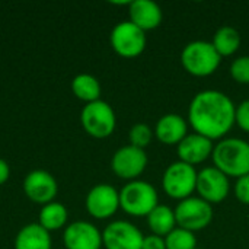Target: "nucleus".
<instances>
[{
    "instance_id": "0eeeda50",
    "label": "nucleus",
    "mask_w": 249,
    "mask_h": 249,
    "mask_svg": "<svg viewBox=\"0 0 249 249\" xmlns=\"http://www.w3.org/2000/svg\"><path fill=\"white\" fill-rule=\"evenodd\" d=\"M174 212L178 228L193 233L206 229L214 217L213 206L200 197H188L179 201Z\"/></svg>"
},
{
    "instance_id": "5701e85b",
    "label": "nucleus",
    "mask_w": 249,
    "mask_h": 249,
    "mask_svg": "<svg viewBox=\"0 0 249 249\" xmlns=\"http://www.w3.org/2000/svg\"><path fill=\"white\" fill-rule=\"evenodd\" d=\"M166 249H197L196 233L182 228H175L168 236H165Z\"/></svg>"
},
{
    "instance_id": "412c9836",
    "label": "nucleus",
    "mask_w": 249,
    "mask_h": 249,
    "mask_svg": "<svg viewBox=\"0 0 249 249\" xmlns=\"http://www.w3.org/2000/svg\"><path fill=\"white\" fill-rule=\"evenodd\" d=\"M69 212L64 204L58 201H51L41 207L38 214V223L48 232L58 231L67 225Z\"/></svg>"
},
{
    "instance_id": "a211bd4d",
    "label": "nucleus",
    "mask_w": 249,
    "mask_h": 249,
    "mask_svg": "<svg viewBox=\"0 0 249 249\" xmlns=\"http://www.w3.org/2000/svg\"><path fill=\"white\" fill-rule=\"evenodd\" d=\"M51 245L53 241L50 232L39 223L23 226L15 238V249H51Z\"/></svg>"
},
{
    "instance_id": "c85d7f7f",
    "label": "nucleus",
    "mask_w": 249,
    "mask_h": 249,
    "mask_svg": "<svg viewBox=\"0 0 249 249\" xmlns=\"http://www.w3.org/2000/svg\"><path fill=\"white\" fill-rule=\"evenodd\" d=\"M9 177H10V166L4 159L0 158V185L7 182Z\"/></svg>"
},
{
    "instance_id": "aec40b11",
    "label": "nucleus",
    "mask_w": 249,
    "mask_h": 249,
    "mask_svg": "<svg viewBox=\"0 0 249 249\" xmlns=\"http://www.w3.org/2000/svg\"><path fill=\"white\" fill-rule=\"evenodd\" d=\"M71 92L77 99L83 101L85 104H90L101 99L102 89L99 80L95 76L89 73H80L71 80Z\"/></svg>"
},
{
    "instance_id": "7ed1b4c3",
    "label": "nucleus",
    "mask_w": 249,
    "mask_h": 249,
    "mask_svg": "<svg viewBox=\"0 0 249 249\" xmlns=\"http://www.w3.org/2000/svg\"><path fill=\"white\" fill-rule=\"evenodd\" d=\"M158 204V191L150 182L134 179L127 182L120 191V209L128 216L147 217Z\"/></svg>"
},
{
    "instance_id": "9b49d317",
    "label": "nucleus",
    "mask_w": 249,
    "mask_h": 249,
    "mask_svg": "<svg viewBox=\"0 0 249 249\" xmlns=\"http://www.w3.org/2000/svg\"><path fill=\"white\" fill-rule=\"evenodd\" d=\"M85 207L93 219L107 220L120 209V191L109 184H98L89 190Z\"/></svg>"
},
{
    "instance_id": "393cba45",
    "label": "nucleus",
    "mask_w": 249,
    "mask_h": 249,
    "mask_svg": "<svg viewBox=\"0 0 249 249\" xmlns=\"http://www.w3.org/2000/svg\"><path fill=\"white\" fill-rule=\"evenodd\" d=\"M231 77L239 85H249V55H241L231 64Z\"/></svg>"
},
{
    "instance_id": "f8f14e48",
    "label": "nucleus",
    "mask_w": 249,
    "mask_h": 249,
    "mask_svg": "<svg viewBox=\"0 0 249 249\" xmlns=\"http://www.w3.org/2000/svg\"><path fill=\"white\" fill-rule=\"evenodd\" d=\"M142 231L125 220H115L102 231V245L105 249H142Z\"/></svg>"
},
{
    "instance_id": "bb28decb",
    "label": "nucleus",
    "mask_w": 249,
    "mask_h": 249,
    "mask_svg": "<svg viewBox=\"0 0 249 249\" xmlns=\"http://www.w3.org/2000/svg\"><path fill=\"white\" fill-rule=\"evenodd\" d=\"M235 197L239 203L249 206V175L241 177L235 182Z\"/></svg>"
},
{
    "instance_id": "6e6552de",
    "label": "nucleus",
    "mask_w": 249,
    "mask_h": 249,
    "mask_svg": "<svg viewBox=\"0 0 249 249\" xmlns=\"http://www.w3.org/2000/svg\"><path fill=\"white\" fill-rule=\"evenodd\" d=\"M112 50L123 58H136L146 48V32L130 20L117 23L109 35Z\"/></svg>"
},
{
    "instance_id": "20e7f679",
    "label": "nucleus",
    "mask_w": 249,
    "mask_h": 249,
    "mask_svg": "<svg viewBox=\"0 0 249 249\" xmlns=\"http://www.w3.org/2000/svg\"><path fill=\"white\" fill-rule=\"evenodd\" d=\"M222 57L209 41H191L181 51V64L187 73L196 77H207L220 66Z\"/></svg>"
},
{
    "instance_id": "f3484780",
    "label": "nucleus",
    "mask_w": 249,
    "mask_h": 249,
    "mask_svg": "<svg viewBox=\"0 0 249 249\" xmlns=\"http://www.w3.org/2000/svg\"><path fill=\"white\" fill-rule=\"evenodd\" d=\"M130 22L139 26L142 31L156 29L163 20V12L160 6L152 0H133L128 4Z\"/></svg>"
},
{
    "instance_id": "6ab92c4d",
    "label": "nucleus",
    "mask_w": 249,
    "mask_h": 249,
    "mask_svg": "<svg viewBox=\"0 0 249 249\" xmlns=\"http://www.w3.org/2000/svg\"><path fill=\"white\" fill-rule=\"evenodd\" d=\"M147 226L152 235L160 238L168 236L177 228L175 212L165 204H158L147 216Z\"/></svg>"
},
{
    "instance_id": "1a4fd4ad",
    "label": "nucleus",
    "mask_w": 249,
    "mask_h": 249,
    "mask_svg": "<svg viewBox=\"0 0 249 249\" xmlns=\"http://www.w3.org/2000/svg\"><path fill=\"white\" fill-rule=\"evenodd\" d=\"M147 153L143 149L134 147L131 144L120 147L111 159V169L112 172L125 181L139 179V177L147 168Z\"/></svg>"
},
{
    "instance_id": "4be33fe9",
    "label": "nucleus",
    "mask_w": 249,
    "mask_h": 249,
    "mask_svg": "<svg viewBox=\"0 0 249 249\" xmlns=\"http://www.w3.org/2000/svg\"><path fill=\"white\" fill-rule=\"evenodd\" d=\"M212 44H213L214 50L219 53V55L222 58L223 57H231L241 47V34L233 26H229V25L220 26L214 32Z\"/></svg>"
},
{
    "instance_id": "ddd939ff",
    "label": "nucleus",
    "mask_w": 249,
    "mask_h": 249,
    "mask_svg": "<svg viewBox=\"0 0 249 249\" xmlns=\"http://www.w3.org/2000/svg\"><path fill=\"white\" fill-rule=\"evenodd\" d=\"M23 193L31 201L45 206L54 201V198L57 197L58 184L50 172L44 169H35L25 177Z\"/></svg>"
},
{
    "instance_id": "dca6fc26",
    "label": "nucleus",
    "mask_w": 249,
    "mask_h": 249,
    "mask_svg": "<svg viewBox=\"0 0 249 249\" xmlns=\"http://www.w3.org/2000/svg\"><path fill=\"white\" fill-rule=\"evenodd\" d=\"M156 139L166 146H178L188 136V123L175 112L162 115L153 130Z\"/></svg>"
},
{
    "instance_id": "f257e3e1",
    "label": "nucleus",
    "mask_w": 249,
    "mask_h": 249,
    "mask_svg": "<svg viewBox=\"0 0 249 249\" xmlns=\"http://www.w3.org/2000/svg\"><path fill=\"white\" fill-rule=\"evenodd\" d=\"M236 105L216 89H206L194 95L188 107V124L194 133L212 142L222 140L235 125Z\"/></svg>"
},
{
    "instance_id": "423d86ee",
    "label": "nucleus",
    "mask_w": 249,
    "mask_h": 249,
    "mask_svg": "<svg viewBox=\"0 0 249 249\" xmlns=\"http://www.w3.org/2000/svg\"><path fill=\"white\" fill-rule=\"evenodd\" d=\"M80 123L83 130L93 139L109 137L117 127V117L112 107L99 99L86 104L80 112Z\"/></svg>"
},
{
    "instance_id": "b1692460",
    "label": "nucleus",
    "mask_w": 249,
    "mask_h": 249,
    "mask_svg": "<svg viewBox=\"0 0 249 249\" xmlns=\"http://www.w3.org/2000/svg\"><path fill=\"white\" fill-rule=\"evenodd\" d=\"M155 133L153 130L144 124V123H137L134 124L130 131H128V140H130V144L134 146V147H139V149H146L150 143H152V139H153Z\"/></svg>"
},
{
    "instance_id": "cd10ccee",
    "label": "nucleus",
    "mask_w": 249,
    "mask_h": 249,
    "mask_svg": "<svg viewBox=\"0 0 249 249\" xmlns=\"http://www.w3.org/2000/svg\"><path fill=\"white\" fill-rule=\"evenodd\" d=\"M142 249H166L165 238H160L156 235H147L143 239Z\"/></svg>"
},
{
    "instance_id": "f03ea898",
    "label": "nucleus",
    "mask_w": 249,
    "mask_h": 249,
    "mask_svg": "<svg viewBox=\"0 0 249 249\" xmlns=\"http://www.w3.org/2000/svg\"><path fill=\"white\" fill-rule=\"evenodd\" d=\"M213 166L228 178H241L249 175V143L236 137H225L214 144Z\"/></svg>"
},
{
    "instance_id": "9d476101",
    "label": "nucleus",
    "mask_w": 249,
    "mask_h": 249,
    "mask_svg": "<svg viewBox=\"0 0 249 249\" xmlns=\"http://www.w3.org/2000/svg\"><path fill=\"white\" fill-rule=\"evenodd\" d=\"M196 191L198 197L209 204H220L225 201L231 191L229 178L214 166H207L198 171Z\"/></svg>"
},
{
    "instance_id": "a878e982",
    "label": "nucleus",
    "mask_w": 249,
    "mask_h": 249,
    "mask_svg": "<svg viewBox=\"0 0 249 249\" xmlns=\"http://www.w3.org/2000/svg\"><path fill=\"white\" fill-rule=\"evenodd\" d=\"M235 124L245 133L249 134V99L242 101L236 105L235 111Z\"/></svg>"
},
{
    "instance_id": "39448f33",
    "label": "nucleus",
    "mask_w": 249,
    "mask_h": 249,
    "mask_svg": "<svg viewBox=\"0 0 249 249\" xmlns=\"http://www.w3.org/2000/svg\"><path fill=\"white\" fill-rule=\"evenodd\" d=\"M197 171L194 166L184 163L181 160L172 162L162 175V190L172 198L182 201L193 197L197 185Z\"/></svg>"
},
{
    "instance_id": "4468645a",
    "label": "nucleus",
    "mask_w": 249,
    "mask_h": 249,
    "mask_svg": "<svg viewBox=\"0 0 249 249\" xmlns=\"http://www.w3.org/2000/svg\"><path fill=\"white\" fill-rule=\"evenodd\" d=\"M63 245L64 249H101L102 232L90 222L76 220L66 226Z\"/></svg>"
},
{
    "instance_id": "2eb2a0df",
    "label": "nucleus",
    "mask_w": 249,
    "mask_h": 249,
    "mask_svg": "<svg viewBox=\"0 0 249 249\" xmlns=\"http://www.w3.org/2000/svg\"><path fill=\"white\" fill-rule=\"evenodd\" d=\"M213 149L214 143L210 139L197 133H191L177 146V153L181 162L196 168V165L203 163L212 156Z\"/></svg>"
}]
</instances>
